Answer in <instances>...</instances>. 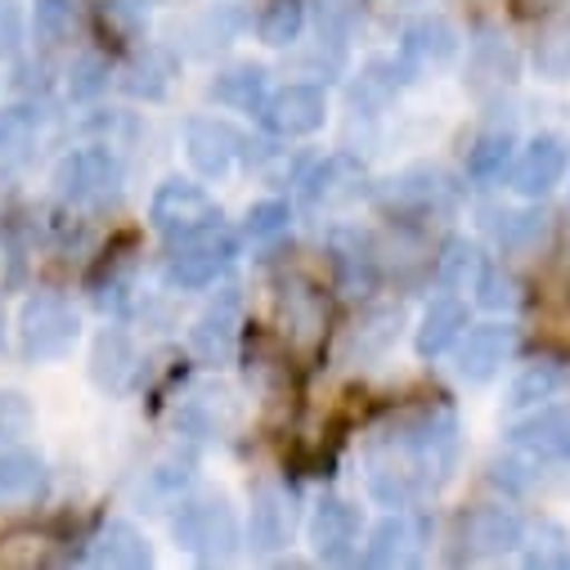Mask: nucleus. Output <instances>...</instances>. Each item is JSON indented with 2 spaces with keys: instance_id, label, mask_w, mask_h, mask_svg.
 <instances>
[{
  "instance_id": "f257e3e1",
  "label": "nucleus",
  "mask_w": 570,
  "mask_h": 570,
  "mask_svg": "<svg viewBox=\"0 0 570 570\" xmlns=\"http://www.w3.org/2000/svg\"><path fill=\"white\" fill-rule=\"evenodd\" d=\"M459 450V417L450 404H413L391 417L364 454V485L382 508H409L432 494Z\"/></svg>"
},
{
  "instance_id": "f03ea898",
  "label": "nucleus",
  "mask_w": 570,
  "mask_h": 570,
  "mask_svg": "<svg viewBox=\"0 0 570 570\" xmlns=\"http://www.w3.org/2000/svg\"><path fill=\"white\" fill-rule=\"evenodd\" d=\"M238 261V234L220 220L203 225V229H189V234H176L167 238V283L180 293H203L212 283Z\"/></svg>"
},
{
  "instance_id": "7ed1b4c3",
  "label": "nucleus",
  "mask_w": 570,
  "mask_h": 570,
  "mask_svg": "<svg viewBox=\"0 0 570 570\" xmlns=\"http://www.w3.org/2000/svg\"><path fill=\"white\" fill-rule=\"evenodd\" d=\"M171 534L198 561H225L243 543L238 512H234V503L225 494H189V499H180V508L171 517Z\"/></svg>"
},
{
  "instance_id": "20e7f679",
  "label": "nucleus",
  "mask_w": 570,
  "mask_h": 570,
  "mask_svg": "<svg viewBox=\"0 0 570 570\" xmlns=\"http://www.w3.org/2000/svg\"><path fill=\"white\" fill-rule=\"evenodd\" d=\"M121 185H126V171H121V158L112 154V145L72 149L55 167V189H59V198L68 207L99 212V207L121 198Z\"/></svg>"
},
{
  "instance_id": "39448f33",
  "label": "nucleus",
  "mask_w": 570,
  "mask_h": 570,
  "mask_svg": "<svg viewBox=\"0 0 570 570\" xmlns=\"http://www.w3.org/2000/svg\"><path fill=\"white\" fill-rule=\"evenodd\" d=\"M377 207L395 220H432V216H445L459 207V185L441 167L417 163L377 189Z\"/></svg>"
},
{
  "instance_id": "423d86ee",
  "label": "nucleus",
  "mask_w": 570,
  "mask_h": 570,
  "mask_svg": "<svg viewBox=\"0 0 570 570\" xmlns=\"http://www.w3.org/2000/svg\"><path fill=\"white\" fill-rule=\"evenodd\" d=\"M81 337V320L72 302L59 293H32L19 311V346L28 360H63Z\"/></svg>"
},
{
  "instance_id": "0eeeda50",
  "label": "nucleus",
  "mask_w": 570,
  "mask_h": 570,
  "mask_svg": "<svg viewBox=\"0 0 570 570\" xmlns=\"http://www.w3.org/2000/svg\"><path fill=\"white\" fill-rule=\"evenodd\" d=\"M261 126L274 139H306L328 121V95L320 81H283L261 104Z\"/></svg>"
},
{
  "instance_id": "6e6552de",
  "label": "nucleus",
  "mask_w": 570,
  "mask_h": 570,
  "mask_svg": "<svg viewBox=\"0 0 570 570\" xmlns=\"http://www.w3.org/2000/svg\"><path fill=\"white\" fill-rule=\"evenodd\" d=\"M463 41L459 28L441 14H417L404 32H400V55H395V72L400 81H417V77H432L445 72L459 59Z\"/></svg>"
},
{
  "instance_id": "1a4fd4ad",
  "label": "nucleus",
  "mask_w": 570,
  "mask_h": 570,
  "mask_svg": "<svg viewBox=\"0 0 570 570\" xmlns=\"http://www.w3.org/2000/svg\"><path fill=\"white\" fill-rule=\"evenodd\" d=\"M243 145H247V135L216 112H198L185 121V158L203 180L229 176L234 163L243 158Z\"/></svg>"
},
{
  "instance_id": "9d476101",
  "label": "nucleus",
  "mask_w": 570,
  "mask_h": 570,
  "mask_svg": "<svg viewBox=\"0 0 570 570\" xmlns=\"http://www.w3.org/2000/svg\"><path fill=\"white\" fill-rule=\"evenodd\" d=\"M570 171V149H566V139L561 135H530L525 145L517 149L512 167H508V189L517 198H548Z\"/></svg>"
},
{
  "instance_id": "9b49d317",
  "label": "nucleus",
  "mask_w": 570,
  "mask_h": 570,
  "mask_svg": "<svg viewBox=\"0 0 570 570\" xmlns=\"http://www.w3.org/2000/svg\"><path fill=\"white\" fill-rule=\"evenodd\" d=\"M517 77H521V55H517L512 37L494 23L476 28V37L468 46V77H463L468 90L481 95V99H494V95L512 90Z\"/></svg>"
},
{
  "instance_id": "f8f14e48",
  "label": "nucleus",
  "mask_w": 570,
  "mask_h": 570,
  "mask_svg": "<svg viewBox=\"0 0 570 570\" xmlns=\"http://www.w3.org/2000/svg\"><path fill=\"white\" fill-rule=\"evenodd\" d=\"M521 539H525V521L508 503H481L476 512L463 517V530H459L468 561H503L521 548Z\"/></svg>"
},
{
  "instance_id": "ddd939ff",
  "label": "nucleus",
  "mask_w": 570,
  "mask_h": 570,
  "mask_svg": "<svg viewBox=\"0 0 570 570\" xmlns=\"http://www.w3.org/2000/svg\"><path fill=\"white\" fill-rule=\"evenodd\" d=\"M512 346H517V328L512 324H468L463 337L454 342V373L472 386H485L503 373V364L512 360Z\"/></svg>"
},
{
  "instance_id": "4468645a",
  "label": "nucleus",
  "mask_w": 570,
  "mask_h": 570,
  "mask_svg": "<svg viewBox=\"0 0 570 570\" xmlns=\"http://www.w3.org/2000/svg\"><path fill=\"white\" fill-rule=\"evenodd\" d=\"M508 441L517 454H525L534 463H570V404L525 409L508 426Z\"/></svg>"
},
{
  "instance_id": "2eb2a0df",
  "label": "nucleus",
  "mask_w": 570,
  "mask_h": 570,
  "mask_svg": "<svg viewBox=\"0 0 570 570\" xmlns=\"http://www.w3.org/2000/svg\"><path fill=\"white\" fill-rule=\"evenodd\" d=\"M149 220L163 238H176V234H189V229H203V225L220 220V207L203 185L176 176V180L158 185V194L149 203Z\"/></svg>"
},
{
  "instance_id": "dca6fc26",
  "label": "nucleus",
  "mask_w": 570,
  "mask_h": 570,
  "mask_svg": "<svg viewBox=\"0 0 570 570\" xmlns=\"http://www.w3.org/2000/svg\"><path fill=\"white\" fill-rule=\"evenodd\" d=\"M238 328H243V297L238 288H220L216 302L194 320L189 328V351L207 364V368H220L234 360L238 351Z\"/></svg>"
},
{
  "instance_id": "f3484780",
  "label": "nucleus",
  "mask_w": 570,
  "mask_h": 570,
  "mask_svg": "<svg viewBox=\"0 0 570 570\" xmlns=\"http://www.w3.org/2000/svg\"><path fill=\"white\" fill-rule=\"evenodd\" d=\"M297 530V499L288 485L278 481H261L252 490V508H247V543L252 552H278L293 543Z\"/></svg>"
},
{
  "instance_id": "a211bd4d",
  "label": "nucleus",
  "mask_w": 570,
  "mask_h": 570,
  "mask_svg": "<svg viewBox=\"0 0 570 570\" xmlns=\"http://www.w3.org/2000/svg\"><path fill=\"white\" fill-rule=\"evenodd\" d=\"M302 185V203L320 216V212H342L364 194V163L351 154H328L320 158L306 176H297Z\"/></svg>"
},
{
  "instance_id": "6ab92c4d",
  "label": "nucleus",
  "mask_w": 570,
  "mask_h": 570,
  "mask_svg": "<svg viewBox=\"0 0 570 570\" xmlns=\"http://www.w3.org/2000/svg\"><path fill=\"white\" fill-rule=\"evenodd\" d=\"M176 426H180V436H189V441H220L238 426V395L229 386H216V382L198 386V391H189L180 400Z\"/></svg>"
},
{
  "instance_id": "aec40b11",
  "label": "nucleus",
  "mask_w": 570,
  "mask_h": 570,
  "mask_svg": "<svg viewBox=\"0 0 570 570\" xmlns=\"http://www.w3.org/2000/svg\"><path fill=\"white\" fill-rule=\"evenodd\" d=\"M324 324H328V306L320 297L315 283L293 278L278 288V328L288 337L293 351H315L324 342Z\"/></svg>"
},
{
  "instance_id": "412c9836",
  "label": "nucleus",
  "mask_w": 570,
  "mask_h": 570,
  "mask_svg": "<svg viewBox=\"0 0 570 570\" xmlns=\"http://www.w3.org/2000/svg\"><path fill=\"white\" fill-rule=\"evenodd\" d=\"M328 256H333V269H337V283L342 293L351 297H368L382 278V261H377V247L364 229L355 225H337L328 234Z\"/></svg>"
},
{
  "instance_id": "4be33fe9",
  "label": "nucleus",
  "mask_w": 570,
  "mask_h": 570,
  "mask_svg": "<svg viewBox=\"0 0 570 570\" xmlns=\"http://www.w3.org/2000/svg\"><path fill=\"white\" fill-rule=\"evenodd\" d=\"M306 534L324 561H351L360 557V508L346 499H320L306 521Z\"/></svg>"
},
{
  "instance_id": "5701e85b",
  "label": "nucleus",
  "mask_w": 570,
  "mask_h": 570,
  "mask_svg": "<svg viewBox=\"0 0 570 570\" xmlns=\"http://www.w3.org/2000/svg\"><path fill=\"white\" fill-rule=\"evenodd\" d=\"M422 521L413 517V512H404V508H391L368 534H364V552H360V561L364 566H409V561H417V552H422Z\"/></svg>"
},
{
  "instance_id": "b1692460",
  "label": "nucleus",
  "mask_w": 570,
  "mask_h": 570,
  "mask_svg": "<svg viewBox=\"0 0 570 570\" xmlns=\"http://www.w3.org/2000/svg\"><path fill=\"white\" fill-rule=\"evenodd\" d=\"M86 561L108 566V570H145V566H154V543L130 521H104L86 548Z\"/></svg>"
},
{
  "instance_id": "393cba45",
  "label": "nucleus",
  "mask_w": 570,
  "mask_h": 570,
  "mask_svg": "<svg viewBox=\"0 0 570 570\" xmlns=\"http://www.w3.org/2000/svg\"><path fill=\"white\" fill-rule=\"evenodd\" d=\"M176 77H180L176 55H171L167 46H145V50H139V55L126 63V72L117 77V86H121V95H130V99L158 104V99L171 95Z\"/></svg>"
},
{
  "instance_id": "a878e982",
  "label": "nucleus",
  "mask_w": 570,
  "mask_h": 570,
  "mask_svg": "<svg viewBox=\"0 0 570 570\" xmlns=\"http://www.w3.org/2000/svg\"><path fill=\"white\" fill-rule=\"evenodd\" d=\"M463 328H468V302L459 293H445V297H436L432 306L422 311V324H417L413 346H417L422 360H441L445 351H454V342L463 337Z\"/></svg>"
},
{
  "instance_id": "bb28decb",
  "label": "nucleus",
  "mask_w": 570,
  "mask_h": 570,
  "mask_svg": "<svg viewBox=\"0 0 570 570\" xmlns=\"http://www.w3.org/2000/svg\"><path fill=\"white\" fill-rule=\"evenodd\" d=\"M269 95V72L261 63H229L207 81V99L234 112H261Z\"/></svg>"
},
{
  "instance_id": "cd10ccee",
  "label": "nucleus",
  "mask_w": 570,
  "mask_h": 570,
  "mask_svg": "<svg viewBox=\"0 0 570 570\" xmlns=\"http://www.w3.org/2000/svg\"><path fill=\"white\" fill-rule=\"evenodd\" d=\"M46 485H50V472L41 454H32L28 445L0 450V503H37Z\"/></svg>"
},
{
  "instance_id": "c85d7f7f",
  "label": "nucleus",
  "mask_w": 570,
  "mask_h": 570,
  "mask_svg": "<svg viewBox=\"0 0 570 570\" xmlns=\"http://www.w3.org/2000/svg\"><path fill=\"white\" fill-rule=\"evenodd\" d=\"M135 377V346L121 328H104L90 346V382L108 395L126 391V382Z\"/></svg>"
},
{
  "instance_id": "c756f323",
  "label": "nucleus",
  "mask_w": 570,
  "mask_h": 570,
  "mask_svg": "<svg viewBox=\"0 0 570 570\" xmlns=\"http://www.w3.org/2000/svg\"><path fill=\"white\" fill-rule=\"evenodd\" d=\"M247 28V14L238 6H207L189 28H185V50L194 59H212L216 50L234 46L238 32Z\"/></svg>"
},
{
  "instance_id": "7c9ffc66",
  "label": "nucleus",
  "mask_w": 570,
  "mask_h": 570,
  "mask_svg": "<svg viewBox=\"0 0 570 570\" xmlns=\"http://www.w3.org/2000/svg\"><path fill=\"white\" fill-rule=\"evenodd\" d=\"M512 158H517L512 126H490V130H481L468 145V176L476 185H499V180H508Z\"/></svg>"
},
{
  "instance_id": "2f4dec72",
  "label": "nucleus",
  "mask_w": 570,
  "mask_h": 570,
  "mask_svg": "<svg viewBox=\"0 0 570 570\" xmlns=\"http://www.w3.org/2000/svg\"><path fill=\"white\" fill-rule=\"evenodd\" d=\"M395 90H400L395 59H391V63H386V59H373V63H364V68H360V77L346 86V104H351V112H355V117H377V112H386V108H391Z\"/></svg>"
},
{
  "instance_id": "473e14b6",
  "label": "nucleus",
  "mask_w": 570,
  "mask_h": 570,
  "mask_svg": "<svg viewBox=\"0 0 570 570\" xmlns=\"http://www.w3.org/2000/svg\"><path fill=\"white\" fill-rule=\"evenodd\" d=\"M481 269H485V252H481L476 238H463V234L450 238L436 256V283L445 293H472Z\"/></svg>"
},
{
  "instance_id": "72a5a7b5",
  "label": "nucleus",
  "mask_w": 570,
  "mask_h": 570,
  "mask_svg": "<svg viewBox=\"0 0 570 570\" xmlns=\"http://www.w3.org/2000/svg\"><path fill=\"white\" fill-rule=\"evenodd\" d=\"M400 328H404V315L400 306H368L355 328H351V351L360 360H382L395 342H400Z\"/></svg>"
},
{
  "instance_id": "f704fd0d",
  "label": "nucleus",
  "mask_w": 570,
  "mask_h": 570,
  "mask_svg": "<svg viewBox=\"0 0 570 570\" xmlns=\"http://www.w3.org/2000/svg\"><path fill=\"white\" fill-rule=\"evenodd\" d=\"M517 552L530 570H570V530L543 517V521L525 525V539Z\"/></svg>"
},
{
  "instance_id": "c9c22d12",
  "label": "nucleus",
  "mask_w": 570,
  "mask_h": 570,
  "mask_svg": "<svg viewBox=\"0 0 570 570\" xmlns=\"http://www.w3.org/2000/svg\"><path fill=\"white\" fill-rule=\"evenodd\" d=\"M561 382H566V373H561L552 360L525 364V368L512 377V386H508V395H503V409H508V413L539 409V404H548V400L561 391Z\"/></svg>"
},
{
  "instance_id": "e433bc0d",
  "label": "nucleus",
  "mask_w": 570,
  "mask_h": 570,
  "mask_svg": "<svg viewBox=\"0 0 570 570\" xmlns=\"http://www.w3.org/2000/svg\"><path fill=\"white\" fill-rule=\"evenodd\" d=\"M548 212H539V207H521V212H503L499 216V229H494V238H499V247L508 252V256H534L543 243H548Z\"/></svg>"
},
{
  "instance_id": "4c0bfd02",
  "label": "nucleus",
  "mask_w": 570,
  "mask_h": 570,
  "mask_svg": "<svg viewBox=\"0 0 570 570\" xmlns=\"http://www.w3.org/2000/svg\"><path fill=\"white\" fill-rule=\"evenodd\" d=\"M306 28V0H269L256 19V37L269 50H288Z\"/></svg>"
},
{
  "instance_id": "58836bf2",
  "label": "nucleus",
  "mask_w": 570,
  "mask_h": 570,
  "mask_svg": "<svg viewBox=\"0 0 570 570\" xmlns=\"http://www.w3.org/2000/svg\"><path fill=\"white\" fill-rule=\"evenodd\" d=\"M32 32L41 46L59 50L77 37V6L72 0H37V10H32Z\"/></svg>"
},
{
  "instance_id": "ea45409f",
  "label": "nucleus",
  "mask_w": 570,
  "mask_h": 570,
  "mask_svg": "<svg viewBox=\"0 0 570 570\" xmlns=\"http://www.w3.org/2000/svg\"><path fill=\"white\" fill-rule=\"evenodd\" d=\"M288 229H293V207L283 198H261L247 207V220H243L247 243H278Z\"/></svg>"
},
{
  "instance_id": "a19ab883",
  "label": "nucleus",
  "mask_w": 570,
  "mask_h": 570,
  "mask_svg": "<svg viewBox=\"0 0 570 570\" xmlns=\"http://www.w3.org/2000/svg\"><path fill=\"white\" fill-rule=\"evenodd\" d=\"M534 72L543 81H566L570 77V23L543 28V41L534 46Z\"/></svg>"
},
{
  "instance_id": "79ce46f5",
  "label": "nucleus",
  "mask_w": 570,
  "mask_h": 570,
  "mask_svg": "<svg viewBox=\"0 0 570 570\" xmlns=\"http://www.w3.org/2000/svg\"><path fill=\"white\" fill-rule=\"evenodd\" d=\"M472 293H476V302H481L485 311L499 315V311H517V302H521V283H517L503 265H490V261H485V269H481V278H476V288H472Z\"/></svg>"
},
{
  "instance_id": "37998d69",
  "label": "nucleus",
  "mask_w": 570,
  "mask_h": 570,
  "mask_svg": "<svg viewBox=\"0 0 570 570\" xmlns=\"http://www.w3.org/2000/svg\"><path fill=\"white\" fill-rule=\"evenodd\" d=\"M108 90V63L99 55H77L68 68V95L72 99H95Z\"/></svg>"
},
{
  "instance_id": "c03bdc74",
  "label": "nucleus",
  "mask_w": 570,
  "mask_h": 570,
  "mask_svg": "<svg viewBox=\"0 0 570 570\" xmlns=\"http://www.w3.org/2000/svg\"><path fill=\"white\" fill-rule=\"evenodd\" d=\"M189 485H194V459L171 454V459H163V463L149 472V490L163 494V499H185Z\"/></svg>"
},
{
  "instance_id": "a18cd8bd",
  "label": "nucleus",
  "mask_w": 570,
  "mask_h": 570,
  "mask_svg": "<svg viewBox=\"0 0 570 570\" xmlns=\"http://www.w3.org/2000/svg\"><path fill=\"white\" fill-rule=\"evenodd\" d=\"M311 6H315V19H320V32L351 37V28L360 23L364 0H311Z\"/></svg>"
},
{
  "instance_id": "49530a36",
  "label": "nucleus",
  "mask_w": 570,
  "mask_h": 570,
  "mask_svg": "<svg viewBox=\"0 0 570 570\" xmlns=\"http://www.w3.org/2000/svg\"><path fill=\"white\" fill-rule=\"evenodd\" d=\"M32 139H37V121L28 108L0 112V154H23L32 149Z\"/></svg>"
},
{
  "instance_id": "de8ad7c7",
  "label": "nucleus",
  "mask_w": 570,
  "mask_h": 570,
  "mask_svg": "<svg viewBox=\"0 0 570 570\" xmlns=\"http://www.w3.org/2000/svg\"><path fill=\"white\" fill-rule=\"evenodd\" d=\"M32 432V404L19 391H0V441H19Z\"/></svg>"
},
{
  "instance_id": "09e8293b",
  "label": "nucleus",
  "mask_w": 570,
  "mask_h": 570,
  "mask_svg": "<svg viewBox=\"0 0 570 570\" xmlns=\"http://www.w3.org/2000/svg\"><path fill=\"white\" fill-rule=\"evenodd\" d=\"M23 46V6L19 0H0V59L19 55Z\"/></svg>"
},
{
  "instance_id": "8fccbe9b",
  "label": "nucleus",
  "mask_w": 570,
  "mask_h": 570,
  "mask_svg": "<svg viewBox=\"0 0 570 570\" xmlns=\"http://www.w3.org/2000/svg\"><path fill=\"white\" fill-rule=\"evenodd\" d=\"M139 10H176V6H185V0H135Z\"/></svg>"
}]
</instances>
